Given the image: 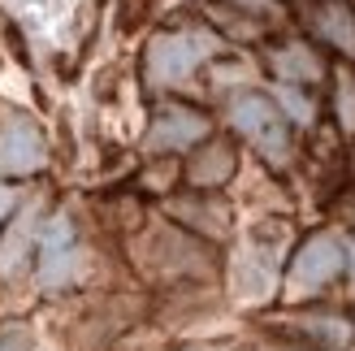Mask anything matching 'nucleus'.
<instances>
[{"mask_svg":"<svg viewBox=\"0 0 355 351\" xmlns=\"http://www.w3.org/2000/svg\"><path fill=\"white\" fill-rule=\"evenodd\" d=\"M0 351H31V343H26L22 329H5L0 334Z\"/></svg>","mask_w":355,"mask_h":351,"instance_id":"14","label":"nucleus"},{"mask_svg":"<svg viewBox=\"0 0 355 351\" xmlns=\"http://www.w3.org/2000/svg\"><path fill=\"white\" fill-rule=\"evenodd\" d=\"M13 9H17V17H26L31 26H44V22H52V13H57V0H13Z\"/></svg>","mask_w":355,"mask_h":351,"instance_id":"13","label":"nucleus"},{"mask_svg":"<svg viewBox=\"0 0 355 351\" xmlns=\"http://www.w3.org/2000/svg\"><path fill=\"white\" fill-rule=\"evenodd\" d=\"M44 165V139L26 117H9L0 130V169L5 173H35Z\"/></svg>","mask_w":355,"mask_h":351,"instance_id":"5","label":"nucleus"},{"mask_svg":"<svg viewBox=\"0 0 355 351\" xmlns=\"http://www.w3.org/2000/svg\"><path fill=\"white\" fill-rule=\"evenodd\" d=\"M208 135V121L200 113L182 109V104H169V109L156 113L152 130H148V152H182L191 144H200Z\"/></svg>","mask_w":355,"mask_h":351,"instance_id":"4","label":"nucleus"},{"mask_svg":"<svg viewBox=\"0 0 355 351\" xmlns=\"http://www.w3.org/2000/svg\"><path fill=\"white\" fill-rule=\"evenodd\" d=\"M212 52H217V40L208 31H173V35H156L148 48V78L156 87H173L191 78Z\"/></svg>","mask_w":355,"mask_h":351,"instance_id":"1","label":"nucleus"},{"mask_svg":"<svg viewBox=\"0 0 355 351\" xmlns=\"http://www.w3.org/2000/svg\"><path fill=\"white\" fill-rule=\"evenodd\" d=\"M338 121L347 135H355V78L351 74L338 78Z\"/></svg>","mask_w":355,"mask_h":351,"instance_id":"12","label":"nucleus"},{"mask_svg":"<svg viewBox=\"0 0 355 351\" xmlns=\"http://www.w3.org/2000/svg\"><path fill=\"white\" fill-rule=\"evenodd\" d=\"M273 69H277V74L286 78V83H312V78H321V61H316L304 44L282 48L277 57H273Z\"/></svg>","mask_w":355,"mask_h":351,"instance_id":"8","label":"nucleus"},{"mask_svg":"<svg viewBox=\"0 0 355 351\" xmlns=\"http://www.w3.org/2000/svg\"><path fill=\"white\" fill-rule=\"evenodd\" d=\"M9 208H13V191H9V187H0V217H5Z\"/></svg>","mask_w":355,"mask_h":351,"instance_id":"15","label":"nucleus"},{"mask_svg":"<svg viewBox=\"0 0 355 351\" xmlns=\"http://www.w3.org/2000/svg\"><path fill=\"white\" fill-rule=\"evenodd\" d=\"M225 173H230V152L217 148V152H208V165H195L191 169V178L195 182H221Z\"/></svg>","mask_w":355,"mask_h":351,"instance_id":"11","label":"nucleus"},{"mask_svg":"<svg viewBox=\"0 0 355 351\" xmlns=\"http://www.w3.org/2000/svg\"><path fill=\"white\" fill-rule=\"evenodd\" d=\"M230 121H234L239 135L252 139L269 161H277V165L286 161L291 139H286V121H282L273 100H264V96H239L234 104H230Z\"/></svg>","mask_w":355,"mask_h":351,"instance_id":"2","label":"nucleus"},{"mask_svg":"<svg viewBox=\"0 0 355 351\" xmlns=\"http://www.w3.org/2000/svg\"><path fill=\"white\" fill-rule=\"evenodd\" d=\"M277 100H282V109H286V113L299 121V126H308V121H312V100H308L304 92H295L291 83L277 87Z\"/></svg>","mask_w":355,"mask_h":351,"instance_id":"10","label":"nucleus"},{"mask_svg":"<svg viewBox=\"0 0 355 351\" xmlns=\"http://www.w3.org/2000/svg\"><path fill=\"white\" fill-rule=\"evenodd\" d=\"M74 273V225L69 217H52L44 230V252H40V282L44 286H61Z\"/></svg>","mask_w":355,"mask_h":351,"instance_id":"6","label":"nucleus"},{"mask_svg":"<svg viewBox=\"0 0 355 351\" xmlns=\"http://www.w3.org/2000/svg\"><path fill=\"white\" fill-rule=\"evenodd\" d=\"M316 26H321V35L334 48L355 52V17H351V9L343 5V0H329V5L321 9V17H316Z\"/></svg>","mask_w":355,"mask_h":351,"instance_id":"7","label":"nucleus"},{"mask_svg":"<svg viewBox=\"0 0 355 351\" xmlns=\"http://www.w3.org/2000/svg\"><path fill=\"white\" fill-rule=\"evenodd\" d=\"M31 217H35V208H26L22 213V221L13 225V234L5 239V248H0V273H9L17 260H22V252H26V239H31Z\"/></svg>","mask_w":355,"mask_h":351,"instance_id":"9","label":"nucleus"},{"mask_svg":"<svg viewBox=\"0 0 355 351\" xmlns=\"http://www.w3.org/2000/svg\"><path fill=\"white\" fill-rule=\"evenodd\" d=\"M343 265H347V252H343L338 239H329V234L308 239L304 248L295 252V265H291V295L321 291L325 282H334V277L343 273Z\"/></svg>","mask_w":355,"mask_h":351,"instance_id":"3","label":"nucleus"}]
</instances>
